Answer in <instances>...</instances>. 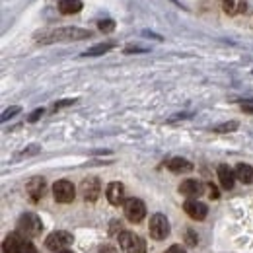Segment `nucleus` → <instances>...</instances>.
Here are the masks:
<instances>
[{
	"label": "nucleus",
	"mask_w": 253,
	"mask_h": 253,
	"mask_svg": "<svg viewBox=\"0 0 253 253\" xmlns=\"http://www.w3.org/2000/svg\"><path fill=\"white\" fill-rule=\"evenodd\" d=\"M203 191H205V185L197 179H187L179 185V193L185 195V197H199Z\"/></svg>",
	"instance_id": "obj_13"
},
{
	"label": "nucleus",
	"mask_w": 253,
	"mask_h": 253,
	"mask_svg": "<svg viewBox=\"0 0 253 253\" xmlns=\"http://www.w3.org/2000/svg\"><path fill=\"white\" fill-rule=\"evenodd\" d=\"M222 4H224L222 6L224 12L228 16H238V14L246 12V8H248V0H224Z\"/></svg>",
	"instance_id": "obj_15"
},
{
	"label": "nucleus",
	"mask_w": 253,
	"mask_h": 253,
	"mask_svg": "<svg viewBox=\"0 0 253 253\" xmlns=\"http://www.w3.org/2000/svg\"><path fill=\"white\" fill-rule=\"evenodd\" d=\"M168 168L173 173H189V171H193V164L185 158H171L168 162Z\"/></svg>",
	"instance_id": "obj_16"
},
{
	"label": "nucleus",
	"mask_w": 253,
	"mask_h": 253,
	"mask_svg": "<svg viewBox=\"0 0 253 253\" xmlns=\"http://www.w3.org/2000/svg\"><path fill=\"white\" fill-rule=\"evenodd\" d=\"M43 113H45V109H35L32 115L28 117V121H30V123H35V121H37V119H39V117H41Z\"/></svg>",
	"instance_id": "obj_23"
},
{
	"label": "nucleus",
	"mask_w": 253,
	"mask_h": 253,
	"mask_svg": "<svg viewBox=\"0 0 253 253\" xmlns=\"http://www.w3.org/2000/svg\"><path fill=\"white\" fill-rule=\"evenodd\" d=\"M26 189H28L33 201H39V197H43V193H45V179L43 177H33L28 181Z\"/></svg>",
	"instance_id": "obj_14"
},
{
	"label": "nucleus",
	"mask_w": 253,
	"mask_h": 253,
	"mask_svg": "<svg viewBox=\"0 0 253 253\" xmlns=\"http://www.w3.org/2000/svg\"><path fill=\"white\" fill-rule=\"evenodd\" d=\"M207 189H209V195H211V199H214V201H216V199L220 197V193H218V189H216L214 185H209Z\"/></svg>",
	"instance_id": "obj_26"
},
{
	"label": "nucleus",
	"mask_w": 253,
	"mask_h": 253,
	"mask_svg": "<svg viewBox=\"0 0 253 253\" xmlns=\"http://www.w3.org/2000/svg\"><path fill=\"white\" fill-rule=\"evenodd\" d=\"M97 28H99V32L111 33L115 30V22H113V20H101V22L97 24Z\"/></svg>",
	"instance_id": "obj_20"
},
{
	"label": "nucleus",
	"mask_w": 253,
	"mask_h": 253,
	"mask_svg": "<svg viewBox=\"0 0 253 253\" xmlns=\"http://www.w3.org/2000/svg\"><path fill=\"white\" fill-rule=\"evenodd\" d=\"M236 179L242 181V183H246V185L253 183V168L252 166H250V164H238V168H236Z\"/></svg>",
	"instance_id": "obj_18"
},
{
	"label": "nucleus",
	"mask_w": 253,
	"mask_h": 253,
	"mask_svg": "<svg viewBox=\"0 0 253 253\" xmlns=\"http://www.w3.org/2000/svg\"><path fill=\"white\" fill-rule=\"evenodd\" d=\"M146 49L144 47H138V45H128L125 47V53H144Z\"/></svg>",
	"instance_id": "obj_24"
},
{
	"label": "nucleus",
	"mask_w": 253,
	"mask_h": 253,
	"mask_svg": "<svg viewBox=\"0 0 253 253\" xmlns=\"http://www.w3.org/2000/svg\"><path fill=\"white\" fill-rule=\"evenodd\" d=\"M119 244H121V250L125 253H144L146 252V244L144 240L134 234V232H121L119 236Z\"/></svg>",
	"instance_id": "obj_4"
},
{
	"label": "nucleus",
	"mask_w": 253,
	"mask_h": 253,
	"mask_svg": "<svg viewBox=\"0 0 253 253\" xmlns=\"http://www.w3.org/2000/svg\"><path fill=\"white\" fill-rule=\"evenodd\" d=\"M82 0H59V12L61 14H66V16H70V14H78L80 10H82Z\"/></svg>",
	"instance_id": "obj_17"
},
{
	"label": "nucleus",
	"mask_w": 253,
	"mask_h": 253,
	"mask_svg": "<svg viewBox=\"0 0 253 253\" xmlns=\"http://www.w3.org/2000/svg\"><path fill=\"white\" fill-rule=\"evenodd\" d=\"M2 250L4 253H37L32 242L26 240V236H22V234H10L4 240Z\"/></svg>",
	"instance_id": "obj_2"
},
{
	"label": "nucleus",
	"mask_w": 253,
	"mask_h": 253,
	"mask_svg": "<svg viewBox=\"0 0 253 253\" xmlns=\"http://www.w3.org/2000/svg\"><path fill=\"white\" fill-rule=\"evenodd\" d=\"M222 2H224V0H222Z\"/></svg>",
	"instance_id": "obj_31"
},
{
	"label": "nucleus",
	"mask_w": 253,
	"mask_h": 253,
	"mask_svg": "<svg viewBox=\"0 0 253 253\" xmlns=\"http://www.w3.org/2000/svg\"><path fill=\"white\" fill-rule=\"evenodd\" d=\"M236 128H238V123H236V121H230V123H224V125L214 126L216 132H232V130H236Z\"/></svg>",
	"instance_id": "obj_21"
},
{
	"label": "nucleus",
	"mask_w": 253,
	"mask_h": 253,
	"mask_svg": "<svg viewBox=\"0 0 253 253\" xmlns=\"http://www.w3.org/2000/svg\"><path fill=\"white\" fill-rule=\"evenodd\" d=\"M105 197H107V201H109L111 205L119 207L121 203H125V187H123L119 181H113V183H109V185H107V189H105Z\"/></svg>",
	"instance_id": "obj_11"
},
{
	"label": "nucleus",
	"mask_w": 253,
	"mask_h": 253,
	"mask_svg": "<svg viewBox=\"0 0 253 253\" xmlns=\"http://www.w3.org/2000/svg\"><path fill=\"white\" fill-rule=\"evenodd\" d=\"M57 253H72V252H68V250H63V252H57Z\"/></svg>",
	"instance_id": "obj_29"
},
{
	"label": "nucleus",
	"mask_w": 253,
	"mask_h": 253,
	"mask_svg": "<svg viewBox=\"0 0 253 253\" xmlns=\"http://www.w3.org/2000/svg\"><path fill=\"white\" fill-rule=\"evenodd\" d=\"M80 191H82V197L86 201L94 203L95 199L99 197V193H101V183H99L97 177H86L82 181V185H80Z\"/></svg>",
	"instance_id": "obj_9"
},
{
	"label": "nucleus",
	"mask_w": 253,
	"mask_h": 253,
	"mask_svg": "<svg viewBox=\"0 0 253 253\" xmlns=\"http://www.w3.org/2000/svg\"><path fill=\"white\" fill-rule=\"evenodd\" d=\"M171 2H175V4H177V6H181V4H179V2H177V0H171Z\"/></svg>",
	"instance_id": "obj_30"
},
{
	"label": "nucleus",
	"mask_w": 253,
	"mask_h": 253,
	"mask_svg": "<svg viewBox=\"0 0 253 253\" xmlns=\"http://www.w3.org/2000/svg\"><path fill=\"white\" fill-rule=\"evenodd\" d=\"M183 209H185V212L189 214L193 220H205V218H207V214H209L207 205H205V203H201V201H197V199H189V201H185Z\"/></svg>",
	"instance_id": "obj_10"
},
{
	"label": "nucleus",
	"mask_w": 253,
	"mask_h": 253,
	"mask_svg": "<svg viewBox=\"0 0 253 253\" xmlns=\"http://www.w3.org/2000/svg\"><path fill=\"white\" fill-rule=\"evenodd\" d=\"M53 197L57 203H72L76 197V189L68 179H61L53 185Z\"/></svg>",
	"instance_id": "obj_6"
},
{
	"label": "nucleus",
	"mask_w": 253,
	"mask_h": 253,
	"mask_svg": "<svg viewBox=\"0 0 253 253\" xmlns=\"http://www.w3.org/2000/svg\"><path fill=\"white\" fill-rule=\"evenodd\" d=\"M125 216L130 222H140L146 216V207L140 199H126L125 201Z\"/></svg>",
	"instance_id": "obj_7"
},
{
	"label": "nucleus",
	"mask_w": 253,
	"mask_h": 253,
	"mask_svg": "<svg viewBox=\"0 0 253 253\" xmlns=\"http://www.w3.org/2000/svg\"><path fill=\"white\" fill-rule=\"evenodd\" d=\"M22 111V107H18V105H14V107H10V109H6L4 113H2V121H8L10 117H14L16 113H20Z\"/></svg>",
	"instance_id": "obj_22"
},
{
	"label": "nucleus",
	"mask_w": 253,
	"mask_h": 253,
	"mask_svg": "<svg viewBox=\"0 0 253 253\" xmlns=\"http://www.w3.org/2000/svg\"><path fill=\"white\" fill-rule=\"evenodd\" d=\"M242 109L248 111V113H253V99H246L242 101Z\"/></svg>",
	"instance_id": "obj_25"
},
{
	"label": "nucleus",
	"mask_w": 253,
	"mask_h": 253,
	"mask_svg": "<svg viewBox=\"0 0 253 253\" xmlns=\"http://www.w3.org/2000/svg\"><path fill=\"white\" fill-rule=\"evenodd\" d=\"M92 37L90 30H80V28H59L51 32L37 33V39L43 43H53V41H76V39H88Z\"/></svg>",
	"instance_id": "obj_1"
},
{
	"label": "nucleus",
	"mask_w": 253,
	"mask_h": 253,
	"mask_svg": "<svg viewBox=\"0 0 253 253\" xmlns=\"http://www.w3.org/2000/svg\"><path fill=\"white\" fill-rule=\"evenodd\" d=\"M218 179H220V185L224 189H232L234 183H236V169H232L230 166L222 164L218 168Z\"/></svg>",
	"instance_id": "obj_12"
},
{
	"label": "nucleus",
	"mask_w": 253,
	"mask_h": 253,
	"mask_svg": "<svg viewBox=\"0 0 253 253\" xmlns=\"http://www.w3.org/2000/svg\"><path fill=\"white\" fill-rule=\"evenodd\" d=\"M150 236L154 240H166L169 236V222L164 214H154L150 218Z\"/></svg>",
	"instance_id": "obj_8"
},
{
	"label": "nucleus",
	"mask_w": 253,
	"mask_h": 253,
	"mask_svg": "<svg viewBox=\"0 0 253 253\" xmlns=\"http://www.w3.org/2000/svg\"><path fill=\"white\" fill-rule=\"evenodd\" d=\"M41 230H43V224H41V218L37 214L26 212V214L20 216V220H18V234H22L26 238H33Z\"/></svg>",
	"instance_id": "obj_3"
},
{
	"label": "nucleus",
	"mask_w": 253,
	"mask_h": 253,
	"mask_svg": "<svg viewBox=\"0 0 253 253\" xmlns=\"http://www.w3.org/2000/svg\"><path fill=\"white\" fill-rule=\"evenodd\" d=\"M164 253H185V250H183L181 246H171L169 250H166Z\"/></svg>",
	"instance_id": "obj_27"
},
{
	"label": "nucleus",
	"mask_w": 253,
	"mask_h": 253,
	"mask_svg": "<svg viewBox=\"0 0 253 253\" xmlns=\"http://www.w3.org/2000/svg\"><path fill=\"white\" fill-rule=\"evenodd\" d=\"M74 242V238H72V234L70 232H64V230H57V232H53V234H49L47 236V240H45V246H47V250H51V252H63L66 250L70 244Z\"/></svg>",
	"instance_id": "obj_5"
},
{
	"label": "nucleus",
	"mask_w": 253,
	"mask_h": 253,
	"mask_svg": "<svg viewBox=\"0 0 253 253\" xmlns=\"http://www.w3.org/2000/svg\"><path fill=\"white\" fill-rule=\"evenodd\" d=\"M115 47V43H111V41H107V43H99V45H94L92 49H88L86 53H82L84 57H97V55H103V53H107V51H111Z\"/></svg>",
	"instance_id": "obj_19"
},
{
	"label": "nucleus",
	"mask_w": 253,
	"mask_h": 253,
	"mask_svg": "<svg viewBox=\"0 0 253 253\" xmlns=\"http://www.w3.org/2000/svg\"><path fill=\"white\" fill-rule=\"evenodd\" d=\"M70 103H74V99H64V101H59V103L55 105V109H59V107H64V105H70Z\"/></svg>",
	"instance_id": "obj_28"
}]
</instances>
